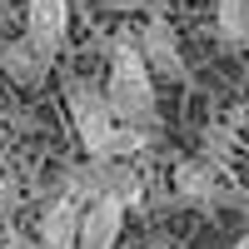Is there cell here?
<instances>
[{
  "mask_svg": "<svg viewBox=\"0 0 249 249\" xmlns=\"http://www.w3.org/2000/svg\"><path fill=\"white\" fill-rule=\"evenodd\" d=\"M0 249H35V239H25L20 230H10L5 239H0Z\"/></svg>",
  "mask_w": 249,
  "mask_h": 249,
  "instance_id": "10",
  "label": "cell"
},
{
  "mask_svg": "<svg viewBox=\"0 0 249 249\" xmlns=\"http://www.w3.org/2000/svg\"><path fill=\"white\" fill-rule=\"evenodd\" d=\"M70 120H75V135L90 150V160L105 155V144L120 130L110 105H105V95H100V85H90V80H70Z\"/></svg>",
  "mask_w": 249,
  "mask_h": 249,
  "instance_id": "2",
  "label": "cell"
},
{
  "mask_svg": "<svg viewBox=\"0 0 249 249\" xmlns=\"http://www.w3.org/2000/svg\"><path fill=\"white\" fill-rule=\"evenodd\" d=\"M0 75H10L15 85H40V80L50 75V60L40 55L25 35H15V40L0 45Z\"/></svg>",
  "mask_w": 249,
  "mask_h": 249,
  "instance_id": "7",
  "label": "cell"
},
{
  "mask_svg": "<svg viewBox=\"0 0 249 249\" xmlns=\"http://www.w3.org/2000/svg\"><path fill=\"white\" fill-rule=\"evenodd\" d=\"M10 25V0H0V30Z\"/></svg>",
  "mask_w": 249,
  "mask_h": 249,
  "instance_id": "11",
  "label": "cell"
},
{
  "mask_svg": "<svg viewBox=\"0 0 249 249\" xmlns=\"http://www.w3.org/2000/svg\"><path fill=\"white\" fill-rule=\"evenodd\" d=\"M105 95V105L115 115L120 130H135L150 140L160 130V110H155V80L144 70V60L135 50V40H120L115 55H110V85L100 90Z\"/></svg>",
  "mask_w": 249,
  "mask_h": 249,
  "instance_id": "1",
  "label": "cell"
},
{
  "mask_svg": "<svg viewBox=\"0 0 249 249\" xmlns=\"http://www.w3.org/2000/svg\"><path fill=\"white\" fill-rule=\"evenodd\" d=\"M234 249H249V239H234Z\"/></svg>",
  "mask_w": 249,
  "mask_h": 249,
  "instance_id": "13",
  "label": "cell"
},
{
  "mask_svg": "<svg viewBox=\"0 0 249 249\" xmlns=\"http://www.w3.org/2000/svg\"><path fill=\"white\" fill-rule=\"evenodd\" d=\"M120 224H124V210L110 199H90L80 210V230H75V249H115L120 244Z\"/></svg>",
  "mask_w": 249,
  "mask_h": 249,
  "instance_id": "5",
  "label": "cell"
},
{
  "mask_svg": "<svg viewBox=\"0 0 249 249\" xmlns=\"http://www.w3.org/2000/svg\"><path fill=\"white\" fill-rule=\"evenodd\" d=\"M80 210H85V204L70 199V195H60L55 204H45V219H40V239H35V249H75Z\"/></svg>",
  "mask_w": 249,
  "mask_h": 249,
  "instance_id": "6",
  "label": "cell"
},
{
  "mask_svg": "<svg viewBox=\"0 0 249 249\" xmlns=\"http://www.w3.org/2000/svg\"><path fill=\"white\" fill-rule=\"evenodd\" d=\"M70 35V0H25V40L40 55H55Z\"/></svg>",
  "mask_w": 249,
  "mask_h": 249,
  "instance_id": "4",
  "label": "cell"
},
{
  "mask_svg": "<svg viewBox=\"0 0 249 249\" xmlns=\"http://www.w3.org/2000/svg\"><path fill=\"white\" fill-rule=\"evenodd\" d=\"M150 249H170V244H164V239H155V244H150Z\"/></svg>",
  "mask_w": 249,
  "mask_h": 249,
  "instance_id": "12",
  "label": "cell"
},
{
  "mask_svg": "<svg viewBox=\"0 0 249 249\" xmlns=\"http://www.w3.org/2000/svg\"><path fill=\"white\" fill-rule=\"evenodd\" d=\"M214 25L224 35V45H244V35H249V0H219L214 5Z\"/></svg>",
  "mask_w": 249,
  "mask_h": 249,
  "instance_id": "9",
  "label": "cell"
},
{
  "mask_svg": "<svg viewBox=\"0 0 249 249\" xmlns=\"http://www.w3.org/2000/svg\"><path fill=\"white\" fill-rule=\"evenodd\" d=\"M175 190L179 199H195V204H214L219 199V175L210 160H184L175 170Z\"/></svg>",
  "mask_w": 249,
  "mask_h": 249,
  "instance_id": "8",
  "label": "cell"
},
{
  "mask_svg": "<svg viewBox=\"0 0 249 249\" xmlns=\"http://www.w3.org/2000/svg\"><path fill=\"white\" fill-rule=\"evenodd\" d=\"M135 50H140V60H144V70L150 75H170V80H190V70H184V50H179V40H175V30H170V20H160V15H150L140 25V40H135Z\"/></svg>",
  "mask_w": 249,
  "mask_h": 249,
  "instance_id": "3",
  "label": "cell"
},
{
  "mask_svg": "<svg viewBox=\"0 0 249 249\" xmlns=\"http://www.w3.org/2000/svg\"><path fill=\"white\" fill-rule=\"evenodd\" d=\"M160 5H175V0H160Z\"/></svg>",
  "mask_w": 249,
  "mask_h": 249,
  "instance_id": "14",
  "label": "cell"
}]
</instances>
